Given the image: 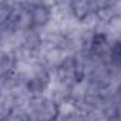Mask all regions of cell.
I'll return each mask as SVG.
<instances>
[{"instance_id":"cell-1","label":"cell","mask_w":121,"mask_h":121,"mask_svg":"<svg viewBox=\"0 0 121 121\" xmlns=\"http://www.w3.org/2000/svg\"><path fill=\"white\" fill-rule=\"evenodd\" d=\"M33 17H34V22H36L37 24H43V23H46L47 19H48V10L44 9V7H37V9L34 10Z\"/></svg>"}]
</instances>
